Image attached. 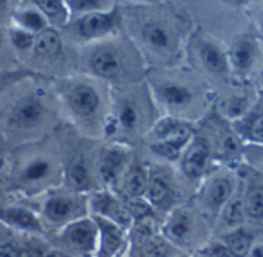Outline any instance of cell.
<instances>
[{"mask_svg":"<svg viewBox=\"0 0 263 257\" xmlns=\"http://www.w3.org/2000/svg\"><path fill=\"white\" fill-rule=\"evenodd\" d=\"M110 87L87 76H67L54 84L56 96L70 121L90 138L104 137L110 112Z\"/></svg>","mask_w":263,"mask_h":257,"instance_id":"6da1fadb","label":"cell"},{"mask_svg":"<svg viewBox=\"0 0 263 257\" xmlns=\"http://www.w3.org/2000/svg\"><path fill=\"white\" fill-rule=\"evenodd\" d=\"M155 108L158 107L147 85L127 84L111 87L104 137H119L116 143L127 144L130 138L146 135L157 119L151 113Z\"/></svg>","mask_w":263,"mask_h":257,"instance_id":"7a4b0ae2","label":"cell"},{"mask_svg":"<svg viewBox=\"0 0 263 257\" xmlns=\"http://www.w3.org/2000/svg\"><path fill=\"white\" fill-rule=\"evenodd\" d=\"M62 185V163L51 152H33L13 171V186L25 195H39Z\"/></svg>","mask_w":263,"mask_h":257,"instance_id":"3957f363","label":"cell"},{"mask_svg":"<svg viewBox=\"0 0 263 257\" xmlns=\"http://www.w3.org/2000/svg\"><path fill=\"white\" fill-rule=\"evenodd\" d=\"M90 76L111 87L135 84L138 70L135 61L115 42H99L87 59Z\"/></svg>","mask_w":263,"mask_h":257,"instance_id":"277c9868","label":"cell"},{"mask_svg":"<svg viewBox=\"0 0 263 257\" xmlns=\"http://www.w3.org/2000/svg\"><path fill=\"white\" fill-rule=\"evenodd\" d=\"M50 116L48 96L41 90H30L8 105L4 115V124L14 135H30L44 128Z\"/></svg>","mask_w":263,"mask_h":257,"instance_id":"5b68a950","label":"cell"},{"mask_svg":"<svg viewBox=\"0 0 263 257\" xmlns=\"http://www.w3.org/2000/svg\"><path fill=\"white\" fill-rule=\"evenodd\" d=\"M37 212L47 226L53 229H61L62 226L88 215V197L85 194H79L67 189L65 186L51 188L42 194H39Z\"/></svg>","mask_w":263,"mask_h":257,"instance_id":"8992f818","label":"cell"},{"mask_svg":"<svg viewBox=\"0 0 263 257\" xmlns=\"http://www.w3.org/2000/svg\"><path fill=\"white\" fill-rule=\"evenodd\" d=\"M180 252L149 220L134 222L128 229L127 257H172Z\"/></svg>","mask_w":263,"mask_h":257,"instance_id":"52a82bcc","label":"cell"},{"mask_svg":"<svg viewBox=\"0 0 263 257\" xmlns=\"http://www.w3.org/2000/svg\"><path fill=\"white\" fill-rule=\"evenodd\" d=\"M161 234L180 251L187 249L197 240L198 218L195 211L187 205H177L169 212L161 225Z\"/></svg>","mask_w":263,"mask_h":257,"instance_id":"ba28073f","label":"cell"},{"mask_svg":"<svg viewBox=\"0 0 263 257\" xmlns=\"http://www.w3.org/2000/svg\"><path fill=\"white\" fill-rule=\"evenodd\" d=\"M149 90L157 107L164 108L171 115L187 110L197 99L195 90L178 79H155L149 84Z\"/></svg>","mask_w":263,"mask_h":257,"instance_id":"9c48e42d","label":"cell"},{"mask_svg":"<svg viewBox=\"0 0 263 257\" xmlns=\"http://www.w3.org/2000/svg\"><path fill=\"white\" fill-rule=\"evenodd\" d=\"M130 155L132 151L128 144H122V143H113L99 151L95 164L99 188L116 191L125 168L132 161Z\"/></svg>","mask_w":263,"mask_h":257,"instance_id":"30bf717a","label":"cell"},{"mask_svg":"<svg viewBox=\"0 0 263 257\" xmlns=\"http://www.w3.org/2000/svg\"><path fill=\"white\" fill-rule=\"evenodd\" d=\"M58 235L65 249L76 255L95 257L98 246V228L90 214L58 229Z\"/></svg>","mask_w":263,"mask_h":257,"instance_id":"8fae6325","label":"cell"},{"mask_svg":"<svg viewBox=\"0 0 263 257\" xmlns=\"http://www.w3.org/2000/svg\"><path fill=\"white\" fill-rule=\"evenodd\" d=\"M198 195L200 201L208 212L218 217L220 211L231 200V197L238 189V181L235 175L229 171L208 174L201 181Z\"/></svg>","mask_w":263,"mask_h":257,"instance_id":"7c38bea8","label":"cell"},{"mask_svg":"<svg viewBox=\"0 0 263 257\" xmlns=\"http://www.w3.org/2000/svg\"><path fill=\"white\" fill-rule=\"evenodd\" d=\"M88 212L111 220L127 229L135 222V215L125 205V198L119 197L116 191L107 188H98L88 195Z\"/></svg>","mask_w":263,"mask_h":257,"instance_id":"4fadbf2b","label":"cell"},{"mask_svg":"<svg viewBox=\"0 0 263 257\" xmlns=\"http://www.w3.org/2000/svg\"><path fill=\"white\" fill-rule=\"evenodd\" d=\"M73 21L74 34L85 42H101L110 38L119 25V13L116 8L107 11H95L78 16Z\"/></svg>","mask_w":263,"mask_h":257,"instance_id":"5bb4252c","label":"cell"},{"mask_svg":"<svg viewBox=\"0 0 263 257\" xmlns=\"http://www.w3.org/2000/svg\"><path fill=\"white\" fill-rule=\"evenodd\" d=\"M62 186L85 195L99 188L96 169L90 157L78 152L62 164Z\"/></svg>","mask_w":263,"mask_h":257,"instance_id":"9a60e30c","label":"cell"},{"mask_svg":"<svg viewBox=\"0 0 263 257\" xmlns=\"http://www.w3.org/2000/svg\"><path fill=\"white\" fill-rule=\"evenodd\" d=\"M212 157H214L212 149L208 140L200 137H192L178 160L180 171L186 180L192 183H198L209 174Z\"/></svg>","mask_w":263,"mask_h":257,"instance_id":"2e32d148","label":"cell"},{"mask_svg":"<svg viewBox=\"0 0 263 257\" xmlns=\"http://www.w3.org/2000/svg\"><path fill=\"white\" fill-rule=\"evenodd\" d=\"M91 217L98 228V246L95 257H127L128 229L104 217Z\"/></svg>","mask_w":263,"mask_h":257,"instance_id":"e0dca14e","label":"cell"},{"mask_svg":"<svg viewBox=\"0 0 263 257\" xmlns=\"http://www.w3.org/2000/svg\"><path fill=\"white\" fill-rule=\"evenodd\" d=\"M177 197L178 194L172 177L161 168H149V181L144 194L146 203L157 211L169 212L172 208L180 205L177 203Z\"/></svg>","mask_w":263,"mask_h":257,"instance_id":"ac0fdd59","label":"cell"},{"mask_svg":"<svg viewBox=\"0 0 263 257\" xmlns=\"http://www.w3.org/2000/svg\"><path fill=\"white\" fill-rule=\"evenodd\" d=\"M144 47L157 56H169L177 48V34L172 27L161 19L146 21L140 28Z\"/></svg>","mask_w":263,"mask_h":257,"instance_id":"d6986e66","label":"cell"},{"mask_svg":"<svg viewBox=\"0 0 263 257\" xmlns=\"http://www.w3.org/2000/svg\"><path fill=\"white\" fill-rule=\"evenodd\" d=\"M0 223L21 234L41 235L45 232V225L39 212L25 205L2 206L0 208Z\"/></svg>","mask_w":263,"mask_h":257,"instance_id":"ffe728a7","label":"cell"},{"mask_svg":"<svg viewBox=\"0 0 263 257\" xmlns=\"http://www.w3.org/2000/svg\"><path fill=\"white\" fill-rule=\"evenodd\" d=\"M197 56L200 65L209 75L221 79H228L231 76L228 50H224L212 38L203 36L197 41Z\"/></svg>","mask_w":263,"mask_h":257,"instance_id":"44dd1931","label":"cell"},{"mask_svg":"<svg viewBox=\"0 0 263 257\" xmlns=\"http://www.w3.org/2000/svg\"><path fill=\"white\" fill-rule=\"evenodd\" d=\"M229 56V67H231V76L235 78H246L258 58V42L251 38L245 36L234 42L231 50H228Z\"/></svg>","mask_w":263,"mask_h":257,"instance_id":"7402d4cb","label":"cell"},{"mask_svg":"<svg viewBox=\"0 0 263 257\" xmlns=\"http://www.w3.org/2000/svg\"><path fill=\"white\" fill-rule=\"evenodd\" d=\"M232 131L241 141L263 146V107L257 99L245 115L232 121Z\"/></svg>","mask_w":263,"mask_h":257,"instance_id":"603a6c76","label":"cell"},{"mask_svg":"<svg viewBox=\"0 0 263 257\" xmlns=\"http://www.w3.org/2000/svg\"><path fill=\"white\" fill-rule=\"evenodd\" d=\"M194 131H195V127L192 121L178 115L166 113L155 119V122L149 128L146 137L149 141H158V140H166V138L194 135Z\"/></svg>","mask_w":263,"mask_h":257,"instance_id":"cb8c5ba5","label":"cell"},{"mask_svg":"<svg viewBox=\"0 0 263 257\" xmlns=\"http://www.w3.org/2000/svg\"><path fill=\"white\" fill-rule=\"evenodd\" d=\"M147 181H149V168L144 163L132 160L122 174L119 186L125 197L132 200H144Z\"/></svg>","mask_w":263,"mask_h":257,"instance_id":"d4e9b609","label":"cell"},{"mask_svg":"<svg viewBox=\"0 0 263 257\" xmlns=\"http://www.w3.org/2000/svg\"><path fill=\"white\" fill-rule=\"evenodd\" d=\"M33 54L39 59H53L62 51V36L54 28L50 25L44 31L36 34L34 45H33Z\"/></svg>","mask_w":263,"mask_h":257,"instance_id":"484cf974","label":"cell"},{"mask_svg":"<svg viewBox=\"0 0 263 257\" xmlns=\"http://www.w3.org/2000/svg\"><path fill=\"white\" fill-rule=\"evenodd\" d=\"M221 243L226 246V249L229 251L232 257H246V254L255 243V238L252 232L241 225V226L228 229L223 234Z\"/></svg>","mask_w":263,"mask_h":257,"instance_id":"4316f807","label":"cell"},{"mask_svg":"<svg viewBox=\"0 0 263 257\" xmlns=\"http://www.w3.org/2000/svg\"><path fill=\"white\" fill-rule=\"evenodd\" d=\"M194 135H186V137H177V138H166V140H158V141H149V149L161 160L171 161V163H178L183 151L189 144L191 138Z\"/></svg>","mask_w":263,"mask_h":257,"instance_id":"83f0119b","label":"cell"},{"mask_svg":"<svg viewBox=\"0 0 263 257\" xmlns=\"http://www.w3.org/2000/svg\"><path fill=\"white\" fill-rule=\"evenodd\" d=\"M13 25H17L33 34H37L41 31H44L45 28H48L51 24L48 21V17L34 5L17 10L13 14Z\"/></svg>","mask_w":263,"mask_h":257,"instance_id":"f1b7e54d","label":"cell"},{"mask_svg":"<svg viewBox=\"0 0 263 257\" xmlns=\"http://www.w3.org/2000/svg\"><path fill=\"white\" fill-rule=\"evenodd\" d=\"M241 200H243L246 220L261 222L263 220V185L249 183L241 191Z\"/></svg>","mask_w":263,"mask_h":257,"instance_id":"f546056e","label":"cell"},{"mask_svg":"<svg viewBox=\"0 0 263 257\" xmlns=\"http://www.w3.org/2000/svg\"><path fill=\"white\" fill-rule=\"evenodd\" d=\"M218 220L223 223V226L228 229L241 226L246 222L245 209H243V200H241V191L237 189L235 194L231 197V200L224 205V208L218 214Z\"/></svg>","mask_w":263,"mask_h":257,"instance_id":"4dcf8cb0","label":"cell"},{"mask_svg":"<svg viewBox=\"0 0 263 257\" xmlns=\"http://www.w3.org/2000/svg\"><path fill=\"white\" fill-rule=\"evenodd\" d=\"M65 7L70 21L87 13L111 10L115 8V0H65Z\"/></svg>","mask_w":263,"mask_h":257,"instance_id":"1f68e13d","label":"cell"},{"mask_svg":"<svg viewBox=\"0 0 263 257\" xmlns=\"http://www.w3.org/2000/svg\"><path fill=\"white\" fill-rule=\"evenodd\" d=\"M33 5L48 17L51 25L68 22L65 0H33Z\"/></svg>","mask_w":263,"mask_h":257,"instance_id":"d6a6232c","label":"cell"},{"mask_svg":"<svg viewBox=\"0 0 263 257\" xmlns=\"http://www.w3.org/2000/svg\"><path fill=\"white\" fill-rule=\"evenodd\" d=\"M7 39H8L10 45L13 47V50H16L17 53H25V51L33 50L36 34H33L17 25H11L7 33Z\"/></svg>","mask_w":263,"mask_h":257,"instance_id":"836d02e7","label":"cell"},{"mask_svg":"<svg viewBox=\"0 0 263 257\" xmlns=\"http://www.w3.org/2000/svg\"><path fill=\"white\" fill-rule=\"evenodd\" d=\"M252 104H254V101L249 99L248 95H234V96L226 99L224 107H223V110H224L223 113L231 121H234V119L240 118L241 115H245L251 108Z\"/></svg>","mask_w":263,"mask_h":257,"instance_id":"e575fe53","label":"cell"},{"mask_svg":"<svg viewBox=\"0 0 263 257\" xmlns=\"http://www.w3.org/2000/svg\"><path fill=\"white\" fill-rule=\"evenodd\" d=\"M11 232L14 231L7 228L4 223H0V257H24L19 246L11 240Z\"/></svg>","mask_w":263,"mask_h":257,"instance_id":"d590c367","label":"cell"},{"mask_svg":"<svg viewBox=\"0 0 263 257\" xmlns=\"http://www.w3.org/2000/svg\"><path fill=\"white\" fill-rule=\"evenodd\" d=\"M246 257H263V243H254Z\"/></svg>","mask_w":263,"mask_h":257,"instance_id":"8d00e7d4","label":"cell"},{"mask_svg":"<svg viewBox=\"0 0 263 257\" xmlns=\"http://www.w3.org/2000/svg\"><path fill=\"white\" fill-rule=\"evenodd\" d=\"M223 2L229 7H234V8H241V7H246L251 0H223Z\"/></svg>","mask_w":263,"mask_h":257,"instance_id":"74e56055","label":"cell"},{"mask_svg":"<svg viewBox=\"0 0 263 257\" xmlns=\"http://www.w3.org/2000/svg\"><path fill=\"white\" fill-rule=\"evenodd\" d=\"M10 5V0H0V11H5Z\"/></svg>","mask_w":263,"mask_h":257,"instance_id":"f35d334b","label":"cell"},{"mask_svg":"<svg viewBox=\"0 0 263 257\" xmlns=\"http://www.w3.org/2000/svg\"><path fill=\"white\" fill-rule=\"evenodd\" d=\"M258 85H260V88L263 90V67H261V70H260V73H258Z\"/></svg>","mask_w":263,"mask_h":257,"instance_id":"ab89813d","label":"cell"},{"mask_svg":"<svg viewBox=\"0 0 263 257\" xmlns=\"http://www.w3.org/2000/svg\"><path fill=\"white\" fill-rule=\"evenodd\" d=\"M5 34H4V31L0 30V51H2V47H4V41H5Z\"/></svg>","mask_w":263,"mask_h":257,"instance_id":"60d3db41","label":"cell"},{"mask_svg":"<svg viewBox=\"0 0 263 257\" xmlns=\"http://www.w3.org/2000/svg\"><path fill=\"white\" fill-rule=\"evenodd\" d=\"M260 33H261V36H263V14H261V17H260Z\"/></svg>","mask_w":263,"mask_h":257,"instance_id":"b9f144b4","label":"cell"},{"mask_svg":"<svg viewBox=\"0 0 263 257\" xmlns=\"http://www.w3.org/2000/svg\"><path fill=\"white\" fill-rule=\"evenodd\" d=\"M172 257H186V255H183V254L180 252V254H177V255H172Z\"/></svg>","mask_w":263,"mask_h":257,"instance_id":"7bdbcfd3","label":"cell"}]
</instances>
